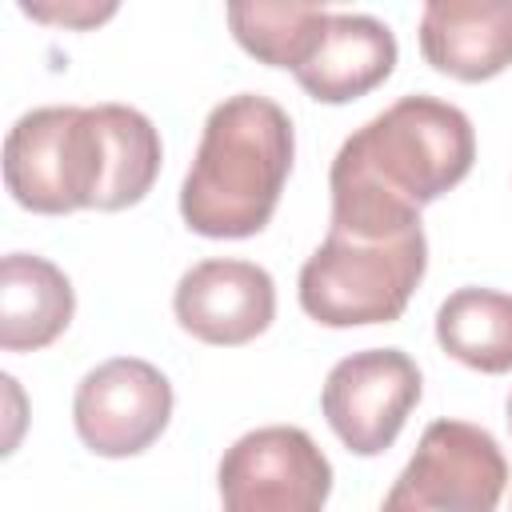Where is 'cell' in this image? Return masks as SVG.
I'll return each instance as SVG.
<instances>
[{
  "label": "cell",
  "mask_w": 512,
  "mask_h": 512,
  "mask_svg": "<svg viewBox=\"0 0 512 512\" xmlns=\"http://www.w3.org/2000/svg\"><path fill=\"white\" fill-rule=\"evenodd\" d=\"M156 124L128 104H48L24 112L4 136V184L40 216L140 204L160 176Z\"/></svg>",
  "instance_id": "1"
},
{
  "label": "cell",
  "mask_w": 512,
  "mask_h": 512,
  "mask_svg": "<svg viewBox=\"0 0 512 512\" xmlns=\"http://www.w3.org/2000/svg\"><path fill=\"white\" fill-rule=\"evenodd\" d=\"M476 160L472 120L436 96H400L360 124L328 172L332 224L352 236L420 228V208L456 188Z\"/></svg>",
  "instance_id": "2"
},
{
  "label": "cell",
  "mask_w": 512,
  "mask_h": 512,
  "mask_svg": "<svg viewBox=\"0 0 512 512\" xmlns=\"http://www.w3.org/2000/svg\"><path fill=\"white\" fill-rule=\"evenodd\" d=\"M296 156L292 116L260 92L220 100L180 184V216L208 240L256 236L288 184Z\"/></svg>",
  "instance_id": "3"
},
{
  "label": "cell",
  "mask_w": 512,
  "mask_h": 512,
  "mask_svg": "<svg viewBox=\"0 0 512 512\" xmlns=\"http://www.w3.org/2000/svg\"><path fill=\"white\" fill-rule=\"evenodd\" d=\"M428 268L424 224L400 236H352L328 228L300 268V308L324 328L392 324L404 316Z\"/></svg>",
  "instance_id": "4"
},
{
  "label": "cell",
  "mask_w": 512,
  "mask_h": 512,
  "mask_svg": "<svg viewBox=\"0 0 512 512\" xmlns=\"http://www.w3.org/2000/svg\"><path fill=\"white\" fill-rule=\"evenodd\" d=\"M504 488L508 460L488 428L432 420L380 512H496Z\"/></svg>",
  "instance_id": "5"
},
{
  "label": "cell",
  "mask_w": 512,
  "mask_h": 512,
  "mask_svg": "<svg viewBox=\"0 0 512 512\" xmlns=\"http://www.w3.org/2000/svg\"><path fill=\"white\" fill-rule=\"evenodd\" d=\"M216 484L220 512H324L332 464L304 428L268 424L224 448Z\"/></svg>",
  "instance_id": "6"
},
{
  "label": "cell",
  "mask_w": 512,
  "mask_h": 512,
  "mask_svg": "<svg viewBox=\"0 0 512 512\" xmlns=\"http://www.w3.org/2000/svg\"><path fill=\"white\" fill-rule=\"evenodd\" d=\"M424 380L408 352L364 348L332 364L320 408L340 444L356 456H380L396 444L408 412L420 404Z\"/></svg>",
  "instance_id": "7"
},
{
  "label": "cell",
  "mask_w": 512,
  "mask_h": 512,
  "mask_svg": "<svg viewBox=\"0 0 512 512\" xmlns=\"http://www.w3.org/2000/svg\"><path fill=\"white\" fill-rule=\"evenodd\" d=\"M172 420L168 376L140 356H112L84 372L72 396V424L88 452L124 460L160 440Z\"/></svg>",
  "instance_id": "8"
},
{
  "label": "cell",
  "mask_w": 512,
  "mask_h": 512,
  "mask_svg": "<svg viewBox=\"0 0 512 512\" xmlns=\"http://www.w3.org/2000/svg\"><path fill=\"white\" fill-rule=\"evenodd\" d=\"M172 312L188 336L236 348L268 332L276 320V284L268 268L252 260H200L176 280Z\"/></svg>",
  "instance_id": "9"
},
{
  "label": "cell",
  "mask_w": 512,
  "mask_h": 512,
  "mask_svg": "<svg viewBox=\"0 0 512 512\" xmlns=\"http://www.w3.org/2000/svg\"><path fill=\"white\" fill-rule=\"evenodd\" d=\"M396 36L364 12H328L316 48L296 68L300 88L320 104H348L380 88L396 68Z\"/></svg>",
  "instance_id": "10"
},
{
  "label": "cell",
  "mask_w": 512,
  "mask_h": 512,
  "mask_svg": "<svg viewBox=\"0 0 512 512\" xmlns=\"http://www.w3.org/2000/svg\"><path fill=\"white\" fill-rule=\"evenodd\" d=\"M424 60L464 84L512 64V0H428L420 12Z\"/></svg>",
  "instance_id": "11"
},
{
  "label": "cell",
  "mask_w": 512,
  "mask_h": 512,
  "mask_svg": "<svg viewBox=\"0 0 512 512\" xmlns=\"http://www.w3.org/2000/svg\"><path fill=\"white\" fill-rule=\"evenodd\" d=\"M76 312V292L64 268L32 252H8L0 260V348L36 352L48 348Z\"/></svg>",
  "instance_id": "12"
},
{
  "label": "cell",
  "mask_w": 512,
  "mask_h": 512,
  "mask_svg": "<svg viewBox=\"0 0 512 512\" xmlns=\"http://www.w3.org/2000/svg\"><path fill=\"white\" fill-rule=\"evenodd\" d=\"M436 340L464 368L512 372V296L496 288H456L436 308Z\"/></svg>",
  "instance_id": "13"
},
{
  "label": "cell",
  "mask_w": 512,
  "mask_h": 512,
  "mask_svg": "<svg viewBox=\"0 0 512 512\" xmlns=\"http://www.w3.org/2000/svg\"><path fill=\"white\" fill-rule=\"evenodd\" d=\"M328 20V8L320 4H264V0H248V4H228V28L236 36V44L264 60L268 68H300L308 60V52L316 48V36Z\"/></svg>",
  "instance_id": "14"
},
{
  "label": "cell",
  "mask_w": 512,
  "mask_h": 512,
  "mask_svg": "<svg viewBox=\"0 0 512 512\" xmlns=\"http://www.w3.org/2000/svg\"><path fill=\"white\" fill-rule=\"evenodd\" d=\"M24 12H28V16H36V20H52V24H76V28H88V24L108 20V16L116 12V4H104V8H96V4H64V8H48V4H24Z\"/></svg>",
  "instance_id": "15"
},
{
  "label": "cell",
  "mask_w": 512,
  "mask_h": 512,
  "mask_svg": "<svg viewBox=\"0 0 512 512\" xmlns=\"http://www.w3.org/2000/svg\"><path fill=\"white\" fill-rule=\"evenodd\" d=\"M504 412H508L504 420H508V432H512V392H508V404H504Z\"/></svg>",
  "instance_id": "16"
}]
</instances>
